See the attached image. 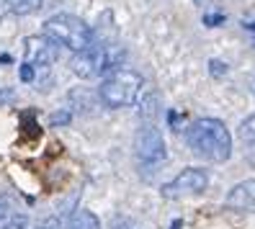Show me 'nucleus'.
<instances>
[{
    "instance_id": "f257e3e1",
    "label": "nucleus",
    "mask_w": 255,
    "mask_h": 229,
    "mask_svg": "<svg viewBox=\"0 0 255 229\" xmlns=\"http://www.w3.org/2000/svg\"><path fill=\"white\" fill-rule=\"evenodd\" d=\"M186 142L193 155L209 162H227L232 157V134L219 118H196L188 126Z\"/></svg>"
},
{
    "instance_id": "f03ea898",
    "label": "nucleus",
    "mask_w": 255,
    "mask_h": 229,
    "mask_svg": "<svg viewBox=\"0 0 255 229\" xmlns=\"http://www.w3.org/2000/svg\"><path fill=\"white\" fill-rule=\"evenodd\" d=\"M142 75L134 72L131 67H122L114 75L103 78L101 88H98V98L106 109H127V106H134L142 93Z\"/></svg>"
},
{
    "instance_id": "7ed1b4c3",
    "label": "nucleus",
    "mask_w": 255,
    "mask_h": 229,
    "mask_svg": "<svg viewBox=\"0 0 255 229\" xmlns=\"http://www.w3.org/2000/svg\"><path fill=\"white\" fill-rule=\"evenodd\" d=\"M44 34L54 39L59 47H67L70 52H83L96 44V31L85 21L70 16V13H57V16L44 21Z\"/></svg>"
},
{
    "instance_id": "20e7f679",
    "label": "nucleus",
    "mask_w": 255,
    "mask_h": 229,
    "mask_svg": "<svg viewBox=\"0 0 255 229\" xmlns=\"http://www.w3.org/2000/svg\"><path fill=\"white\" fill-rule=\"evenodd\" d=\"M134 155L144 167H157L165 160V142L155 124H144L137 131V136H134Z\"/></svg>"
},
{
    "instance_id": "39448f33",
    "label": "nucleus",
    "mask_w": 255,
    "mask_h": 229,
    "mask_svg": "<svg viewBox=\"0 0 255 229\" xmlns=\"http://www.w3.org/2000/svg\"><path fill=\"white\" fill-rule=\"evenodd\" d=\"M209 186V175L201 167H186L181 170L170 183L162 186V196L165 198H183V196H199L204 193Z\"/></svg>"
},
{
    "instance_id": "423d86ee",
    "label": "nucleus",
    "mask_w": 255,
    "mask_h": 229,
    "mask_svg": "<svg viewBox=\"0 0 255 229\" xmlns=\"http://www.w3.org/2000/svg\"><path fill=\"white\" fill-rule=\"evenodd\" d=\"M103 67H106V44H93L83 52H75L70 59V70L83 80L103 75Z\"/></svg>"
},
{
    "instance_id": "0eeeda50",
    "label": "nucleus",
    "mask_w": 255,
    "mask_h": 229,
    "mask_svg": "<svg viewBox=\"0 0 255 229\" xmlns=\"http://www.w3.org/2000/svg\"><path fill=\"white\" fill-rule=\"evenodd\" d=\"M23 54H26V62L28 65H34V67H49V65L57 62L59 44L54 39H49L47 34L28 36L23 41Z\"/></svg>"
},
{
    "instance_id": "6e6552de",
    "label": "nucleus",
    "mask_w": 255,
    "mask_h": 229,
    "mask_svg": "<svg viewBox=\"0 0 255 229\" xmlns=\"http://www.w3.org/2000/svg\"><path fill=\"white\" fill-rule=\"evenodd\" d=\"M224 204H227V209H235V211H255V178L232 186Z\"/></svg>"
},
{
    "instance_id": "1a4fd4ad",
    "label": "nucleus",
    "mask_w": 255,
    "mask_h": 229,
    "mask_svg": "<svg viewBox=\"0 0 255 229\" xmlns=\"http://www.w3.org/2000/svg\"><path fill=\"white\" fill-rule=\"evenodd\" d=\"M67 229H101V222H98V217L93 211H78L70 219Z\"/></svg>"
},
{
    "instance_id": "9d476101",
    "label": "nucleus",
    "mask_w": 255,
    "mask_h": 229,
    "mask_svg": "<svg viewBox=\"0 0 255 229\" xmlns=\"http://www.w3.org/2000/svg\"><path fill=\"white\" fill-rule=\"evenodd\" d=\"M237 136H240V142H243L248 149H255V114L248 116L243 124H240L237 129Z\"/></svg>"
},
{
    "instance_id": "9b49d317",
    "label": "nucleus",
    "mask_w": 255,
    "mask_h": 229,
    "mask_svg": "<svg viewBox=\"0 0 255 229\" xmlns=\"http://www.w3.org/2000/svg\"><path fill=\"white\" fill-rule=\"evenodd\" d=\"M157 106H160V96L157 93H149L144 101H142V121H147V124H155V116H157Z\"/></svg>"
},
{
    "instance_id": "f8f14e48",
    "label": "nucleus",
    "mask_w": 255,
    "mask_h": 229,
    "mask_svg": "<svg viewBox=\"0 0 255 229\" xmlns=\"http://www.w3.org/2000/svg\"><path fill=\"white\" fill-rule=\"evenodd\" d=\"M41 3H44V0H8L10 13H16V16H28V13L39 10Z\"/></svg>"
},
{
    "instance_id": "ddd939ff",
    "label": "nucleus",
    "mask_w": 255,
    "mask_h": 229,
    "mask_svg": "<svg viewBox=\"0 0 255 229\" xmlns=\"http://www.w3.org/2000/svg\"><path fill=\"white\" fill-rule=\"evenodd\" d=\"M0 229H28V219L26 217H10L0 224Z\"/></svg>"
},
{
    "instance_id": "4468645a",
    "label": "nucleus",
    "mask_w": 255,
    "mask_h": 229,
    "mask_svg": "<svg viewBox=\"0 0 255 229\" xmlns=\"http://www.w3.org/2000/svg\"><path fill=\"white\" fill-rule=\"evenodd\" d=\"M18 78H21L23 83H31V80L36 78V67H34V65H28V62H23L21 70H18Z\"/></svg>"
},
{
    "instance_id": "2eb2a0df",
    "label": "nucleus",
    "mask_w": 255,
    "mask_h": 229,
    "mask_svg": "<svg viewBox=\"0 0 255 229\" xmlns=\"http://www.w3.org/2000/svg\"><path fill=\"white\" fill-rule=\"evenodd\" d=\"M70 118H72V114H70V111H59V114H52V116H49V124H52V126L70 124Z\"/></svg>"
},
{
    "instance_id": "dca6fc26",
    "label": "nucleus",
    "mask_w": 255,
    "mask_h": 229,
    "mask_svg": "<svg viewBox=\"0 0 255 229\" xmlns=\"http://www.w3.org/2000/svg\"><path fill=\"white\" fill-rule=\"evenodd\" d=\"M209 72L222 78V75H227V65H224L222 59H212V62H209Z\"/></svg>"
},
{
    "instance_id": "f3484780",
    "label": "nucleus",
    "mask_w": 255,
    "mask_h": 229,
    "mask_svg": "<svg viewBox=\"0 0 255 229\" xmlns=\"http://www.w3.org/2000/svg\"><path fill=\"white\" fill-rule=\"evenodd\" d=\"M204 23H206V26H222V23H224V16H222V13H206Z\"/></svg>"
},
{
    "instance_id": "a211bd4d",
    "label": "nucleus",
    "mask_w": 255,
    "mask_h": 229,
    "mask_svg": "<svg viewBox=\"0 0 255 229\" xmlns=\"http://www.w3.org/2000/svg\"><path fill=\"white\" fill-rule=\"evenodd\" d=\"M10 98H13V90L10 88H0V103H5Z\"/></svg>"
},
{
    "instance_id": "6ab92c4d",
    "label": "nucleus",
    "mask_w": 255,
    "mask_h": 229,
    "mask_svg": "<svg viewBox=\"0 0 255 229\" xmlns=\"http://www.w3.org/2000/svg\"><path fill=\"white\" fill-rule=\"evenodd\" d=\"M8 217V198L0 196V219H5Z\"/></svg>"
},
{
    "instance_id": "aec40b11",
    "label": "nucleus",
    "mask_w": 255,
    "mask_h": 229,
    "mask_svg": "<svg viewBox=\"0 0 255 229\" xmlns=\"http://www.w3.org/2000/svg\"><path fill=\"white\" fill-rule=\"evenodd\" d=\"M181 227H183V222H181V219H175V222L170 224V229H181Z\"/></svg>"
},
{
    "instance_id": "412c9836",
    "label": "nucleus",
    "mask_w": 255,
    "mask_h": 229,
    "mask_svg": "<svg viewBox=\"0 0 255 229\" xmlns=\"http://www.w3.org/2000/svg\"><path fill=\"white\" fill-rule=\"evenodd\" d=\"M36 229H54V227H52V224H39Z\"/></svg>"
},
{
    "instance_id": "4be33fe9",
    "label": "nucleus",
    "mask_w": 255,
    "mask_h": 229,
    "mask_svg": "<svg viewBox=\"0 0 255 229\" xmlns=\"http://www.w3.org/2000/svg\"><path fill=\"white\" fill-rule=\"evenodd\" d=\"M245 26L250 28V31H255V21H253V23H245Z\"/></svg>"
},
{
    "instance_id": "5701e85b",
    "label": "nucleus",
    "mask_w": 255,
    "mask_h": 229,
    "mask_svg": "<svg viewBox=\"0 0 255 229\" xmlns=\"http://www.w3.org/2000/svg\"><path fill=\"white\" fill-rule=\"evenodd\" d=\"M119 229H131V227H119Z\"/></svg>"
},
{
    "instance_id": "b1692460",
    "label": "nucleus",
    "mask_w": 255,
    "mask_h": 229,
    "mask_svg": "<svg viewBox=\"0 0 255 229\" xmlns=\"http://www.w3.org/2000/svg\"><path fill=\"white\" fill-rule=\"evenodd\" d=\"M253 93H255V85H253Z\"/></svg>"
}]
</instances>
